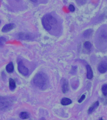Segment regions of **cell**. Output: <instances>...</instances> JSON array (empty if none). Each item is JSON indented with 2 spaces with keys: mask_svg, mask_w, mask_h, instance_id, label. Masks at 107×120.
Listing matches in <instances>:
<instances>
[{
  "mask_svg": "<svg viewBox=\"0 0 107 120\" xmlns=\"http://www.w3.org/2000/svg\"><path fill=\"white\" fill-rule=\"evenodd\" d=\"M18 69L20 73L23 75L27 76L28 74V69L25 66L23 62L21 61L18 62Z\"/></svg>",
  "mask_w": 107,
  "mask_h": 120,
  "instance_id": "obj_3",
  "label": "cell"
},
{
  "mask_svg": "<svg viewBox=\"0 0 107 120\" xmlns=\"http://www.w3.org/2000/svg\"><path fill=\"white\" fill-rule=\"evenodd\" d=\"M15 26V25L14 23H9L6 24L3 28L2 31L4 33L8 32L14 28Z\"/></svg>",
  "mask_w": 107,
  "mask_h": 120,
  "instance_id": "obj_6",
  "label": "cell"
},
{
  "mask_svg": "<svg viewBox=\"0 0 107 120\" xmlns=\"http://www.w3.org/2000/svg\"><path fill=\"white\" fill-rule=\"evenodd\" d=\"M85 95L83 94V95L82 96H81V97L80 99L79 100L78 102L79 103H81V102H82V101H83V100L84 99H85Z\"/></svg>",
  "mask_w": 107,
  "mask_h": 120,
  "instance_id": "obj_22",
  "label": "cell"
},
{
  "mask_svg": "<svg viewBox=\"0 0 107 120\" xmlns=\"http://www.w3.org/2000/svg\"><path fill=\"white\" fill-rule=\"evenodd\" d=\"M19 39L22 40H31L33 38L31 34L25 33H20L17 35Z\"/></svg>",
  "mask_w": 107,
  "mask_h": 120,
  "instance_id": "obj_4",
  "label": "cell"
},
{
  "mask_svg": "<svg viewBox=\"0 0 107 120\" xmlns=\"http://www.w3.org/2000/svg\"><path fill=\"white\" fill-rule=\"evenodd\" d=\"M42 23L44 28L47 30H50L52 29V26L50 25L48 21L45 16L42 19Z\"/></svg>",
  "mask_w": 107,
  "mask_h": 120,
  "instance_id": "obj_7",
  "label": "cell"
},
{
  "mask_svg": "<svg viewBox=\"0 0 107 120\" xmlns=\"http://www.w3.org/2000/svg\"><path fill=\"white\" fill-rule=\"evenodd\" d=\"M6 71L8 73H12L13 72L14 69V67L13 64L12 62L9 63L6 66Z\"/></svg>",
  "mask_w": 107,
  "mask_h": 120,
  "instance_id": "obj_12",
  "label": "cell"
},
{
  "mask_svg": "<svg viewBox=\"0 0 107 120\" xmlns=\"http://www.w3.org/2000/svg\"><path fill=\"white\" fill-rule=\"evenodd\" d=\"M20 117L22 119H26L29 118V113L27 112H22L19 114Z\"/></svg>",
  "mask_w": 107,
  "mask_h": 120,
  "instance_id": "obj_16",
  "label": "cell"
},
{
  "mask_svg": "<svg viewBox=\"0 0 107 120\" xmlns=\"http://www.w3.org/2000/svg\"><path fill=\"white\" fill-rule=\"evenodd\" d=\"M50 25H54L56 24L57 22V20L55 18L52 16L51 15H45Z\"/></svg>",
  "mask_w": 107,
  "mask_h": 120,
  "instance_id": "obj_9",
  "label": "cell"
},
{
  "mask_svg": "<svg viewBox=\"0 0 107 120\" xmlns=\"http://www.w3.org/2000/svg\"><path fill=\"white\" fill-rule=\"evenodd\" d=\"M72 101L71 99L69 98H63L61 101V103L63 105H70L72 103Z\"/></svg>",
  "mask_w": 107,
  "mask_h": 120,
  "instance_id": "obj_14",
  "label": "cell"
},
{
  "mask_svg": "<svg viewBox=\"0 0 107 120\" xmlns=\"http://www.w3.org/2000/svg\"><path fill=\"white\" fill-rule=\"evenodd\" d=\"M83 45L84 48L87 50L90 49L91 47V44L89 41H86L85 42Z\"/></svg>",
  "mask_w": 107,
  "mask_h": 120,
  "instance_id": "obj_17",
  "label": "cell"
},
{
  "mask_svg": "<svg viewBox=\"0 0 107 120\" xmlns=\"http://www.w3.org/2000/svg\"><path fill=\"white\" fill-rule=\"evenodd\" d=\"M69 10L71 12H74L75 10V7L72 4H70L69 6Z\"/></svg>",
  "mask_w": 107,
  "mask_h": 120,
  "instance_id": "obj_21",
  "label": "cell"
},
{
  "mask_svg": "<svg viewBox=\"0 0 107 120\" xmlns=\"http://www.w3.org/2000/svg\"><path fill=\"white\" fill-rule=\"evenodd\" d=\"M9 88L12 90H14L16 88V82L12 78L9 79Z\"/></svg>",
  "mask_w": 107,
  "mask_h": 120,
  "instance_id": "obj_13",
  "label": "cell"
},
{
  "mask_svg": "<svg viewBox=\"0 0 107 120\" xmlns=\"http://www.w3.org/2000/svg\"><path fill=\"white\" fill-rule=\"evenodd\" d=\"M87 70V77L89 79H91L93 77V73L91 68L89 65H87L86 66Z\"/></svg>",
  "mask_w": 107,
  "mask_h": 120,
  "instance_id": "obj_10",
  "label": "cell"
},
{
  "mask_svg": "<svg viewBox=\"0 0 107 120\" xmlns=\"http://www.w3.org/2000/svg\"><path fill=\"white\" fill-rule=\"evenodd\" d=\"M13 100L9 97L0 96V109L4 111L10 109L12 106Z\"/></svg>",
  "mask_w": 107,
  "mask_h": 120,
  "instance_id": "obj_2",
  "label": "cell"
},
{
  "mask_svg": "<svg viewBox=\"0 0 107 120\" xmlns=\"http://www.w3.org/2000/svg\"><path fill=\"white\" fill-rule=\"evenodd\" d=\"M93 32V30L91 29H90L86 30L83 33V36L85 38H89L92 35Z\"/></svg>",
  "mask_w": 107,
  "mask_h": 120,
  "instance_id": "obj_15",
  "label": "cell"
},
{
  "mask_svg": "<svg viewBox=\"0 0 107 120\" xmlns=\"http://www.w3.org/2000/svg\"><path fill=\"white\" fill-rule=\"evenodd\" d=\"M6 41V39L4 37H0V47H1L4 45V43Z\"/></svg>",
  "mask_w": 107,
  "mask_h": 120,
  "instance_id": "obj_18",
  "label": "cell"
},
{
  "mask_svg": "<svg viewBox=\"0 0 107 120\" xmlns=\"http://www.w3.org/2000/svg\"><path fill=\"white\" fill-rule=\"evenodd\" d=\"M62 90L64 93H66L69 90V85L68 82L66 80L64 79L62 82Z\"/></svg>",
  "mask_w": 107,
  "mask_h": 120,
  "instance_id": "obj_8",
  "label": "cell"
},
{
  "mask_svg": "<svg viewBox=\"0 0 107 120\" xmlns=\"http://www.w3.org/2000/svg\"><path fill=\"white\" fill-rule=\"evenodd\" d=\"M99 102L98 101H97L95 102L92 105V106H91L89 109L88 111V114H90L92 113L98 107L99 105Z\"/></svg>",
  "mask_w": 107,
  "mask_h": 120,
  "instance_id": "obj_11",
  "label": "cell"
},
{
  "mask_svg": "<svg viewBox=\"0 0 107 120\" xmlns=\"http://www.w3.org/2000/svg\"><path fill=\"white\" fill-rule=\"evenodd\" d=\"M33 82L40 89L44 90L46 88L48 84L46 76L43 73H38L34 78Z\"/></svg>",
  "mask_w": 107,
  "mask_h": 120,
  "instance_id": "obj_1",
  "label": "cell"
},
{
  "mask_svg": "<svg viewBox=\"0 0 107 120\" xmlns=\"http://www.w3.org/2000/svg\"><path fill=\"white\" fill-rule=\"evenodd\" d=\"M107 63L105 62H102L100 63L98 67V70L101 73H104L107 70Z\"/></svg>",
  "mask_w": 107,
  "mask_h": 120,
  "instance_id": "obj_5",
  "label": "cell"
},
{
  "mask_svg": "<svg viewBox=\"0 0 107 120\" xmlns=\"http://www.w3.org/2000/svg\"><path fill=\"white\" fill-rule=\"evenodd\" d=\"M1 21H0V23Z\"/></svg>",
  "mask_w": 107,
  "mask_h": 120,
  "instance_id": "obj_24",
  "label": "cell"
},
{
  "mask_svg": "<svg viewBox=\"0 0 107 120\" xmlns=\"http://www.w3.org/2000/svg\"><path fill=\"white\" fill-rule=\"evenodd\" d=\"M87 0H76V2L78 4L83 5L86 3Z\"/></svg>",
  "mask_w": 107,
  "mask_h": 120,
  "instance_id": "obj_20",
  "label": "cell"
},
{
  "mask_svg": "<svg viewBox=\"0 0 107 120\" xmlns=\"http://www.w3.org/2000/svg\"><path fill=\"white\" fill-rule=\"evenodd\" d=\"M33 2H37V0H31Z\"/></svg>",
  "mask_w": 107,
  "mask_h": 120,
  "instance_id": "obj_23",
  "label": "cell"
},
{
  "mask_svg": "<svg viewBox=\"0 0 107 120\" xmlns=\"http://www.w3.org/2000/svg\"><path fill=\"white\" fill-rule=\"evenodd\" d=\"M107 84H105L102 86V92L104 95L107 96Z\"/></svg>",
  "mask_w": 107,
  "mask_h": 120,
  "instance_id": "obj_19",
  "label": "cell"
}]
</instances>
